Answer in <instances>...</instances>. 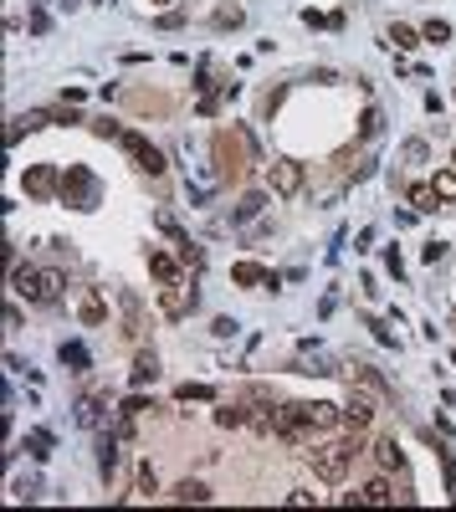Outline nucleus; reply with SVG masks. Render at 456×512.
<instances>
[{"label": "nucleus", "mask_w": 456, "mask_h": 512, "mask_svg": "<svg viewBox=\"0 0 456 512\" xmlns=\"http://www.w3.org/2000/svg\"><path fill=\"white\" fill-rule=\"evenodd\" d=\"M400 159H405V164H426V159H431V149H426V139H410L405 149H400Z\"/></svg>", "instance_id": "c756f323"}, {"label": "nucleus", "mask_w": 456, "mask_h": 512, "mask_svg": "<svg viewBox=\"0 0 456 512\" xmlns=\"http://www.w3.org/2000/svg\"><path fill=\"white\" fill-rule=\"evenodd\" d=\"M159 26H164V31H175V26H185V16H179V10H164Z\"/></svg>", "instance_id": "ea45409f"}, {"label": "nucleus", "mask_w": 456, "mask_h": 512, "mask_svg": "<svg viewBox=\"0 0 456 512\" xmlns=\"http://www.w3.org/2000/svg\"><path fill=\"white\" fill-rule=\"evenodd\" d=\"M154 379H159V359H154V348H144V353H139V359H134V369H128V385H154Z\"/></svg>", "instance_id": "ddd939ff"}, {"label": "nucleus", "mask_w": 456, "mask_h": 512, "mask_svg": "<svg viewBox=\"0 0 456 512\" xmlns=\"http://www.w3.org/2000/svg\"><path fill=\"white\" fill-rule=\"evenodd\" d=\"M175 395H179V400L190 405V400H216V389H211V385H179Z\"/></svg>", "instance_id": "72a5a7b5"}, {"label": "nucleus", "mask_w": 456, "mask_h": 512, "mask_svg": "<svg viewBox=\"0 0 456 512\" xmlns=\"http://www.w3.org/2000/svg\"><path fill=\"white\" fill-rule=\"evenodd\" d=\"M349 385H364V389H374V395H389V385L369 369V364H349Z\"/></svg>", "instance_id": "a211bd4d"}, {"label": "nucleus", "mask_w": 456, "mask_h": 512, "mask_svg": "<svg viewBox=\"0 0 456 512\" xmlns=\"http://www.w3.org/2000/svg\"><path fill=\"white\" fill-rule=\"evenodd\" d=\"M267 190L282 195V200H292V195L303 190V164L297 159H272L267 164Z\"/></svg>", "instance_id": "0eeeda50"}, {"label": "nucleus", "mask_w": 456, "mask_h": 512, "mask_svg": "<svg viewBox=\"0 0 456 512\" xmlns=\"http://www.w3.org/2000/svg\"><path fill=\"white\" fill-rule=\"evenodd\" d=\"M241 21H246L241 6H220V10H216V31H231V26H241Z\"/></svg>", "instance_id": "cd10ccee"}, {"label": "nucleus", "mask_w": 456, "mask_h": 512, "mask_svg": "<svg viewBox=\"0 0 456 512\" xmlns=\"http://www.w3.org/2000/svg\"><path fill=\"white\" fill-rule=\"evenodd\" d=\"M451 164H456V159H451Z\"/></svg>", "instance_id": "a18cd8bd"}, {"label": "nucleus", "mask_w": 456, "mask_h": 512, "mask_svg": "<svg viewBox=\"0 0 456 512\" xmlns=\"http://www.w3.org/2000/svg\"><path fill=\"white\" fill-rule=\"evenodd\" d=\"M421 36H426V42H436V46H441V42H451V21H426V31H421Z\"/></svg>", "instance_id": "2f4dec72"}, {"label": "nucleus", "mask_w": 456, "mask_h": 512, "mask_svg": "<svg viewBox=\"0 0 456 512\" xmlns=\"http://www.w3.org/2000/svg\"><path fill=\"white\" fill-rule=\"evenodd\" d=\"M216 154H220V175L236 179L241 175V159H236V134H216Z\"/></svg>", "instance_id": "f8f14e48"}, {"label": "nucleus", "mask_w": 456, "mask_h": 512, "mask_svg": "<svg viewBox=\"0 0 456 512\" xmlns=\"http://www.w3.org/2000/svg\"><path fill=\"white\" fill-rule=\"evenodd\" d=\"M369 328H374V338H380V344H385V348H400V338H395V333H389V328H385L380 318H369Z\"/></svg>", "instance_id": "c9c22d12"}, {"label": "nucleus", "mask_w": 456, "mask_h": 512, "mask_svg": "<svg viewBox=\"0 0 456 512\" xmlns=\"http://www.w3.org/2000/svg\"><path fill=\"white\" fill-rule=\"evenodd\" d=\"M385 128V118H380V108H364V118H359V139H374Z\"/></svg>", "instance_id": "c85d7f7f"}, {"label": "nucleus", "mask_w": 456, "mask_h": 512, "mask_svg": "<svg viewBox=\"0 0 456 512\" xmlns=\"http://www.w3.org/2000/svg\"><path fill=\"white\" fill-rule=\"evenodd\" d=\"M231 282H236V287H256V282H272V272L262 267V261H236V267H231Z\"/></svg>", "instance_id": "4468645a"}, {"label": "nucleus", "mask_w": 456, "mask_h": 512, "mask_svg": "<svg viewBox=\"0 0 456 512\" xmlns=\"http://www.w3.org/2000/svg\"><path fill=\"white\" fill-rule=\"evenodd\" d=\"M374 461H380L385 471H405V451H400V441L395 436L380 441V445H374Z\"/></svg>", "instance_id": "dca6fc26"}, {"label": "nucleus", "mask_w": 456, "mask_h": 512, "mask_svg": "<svg viewBox=\"0 0 456 512\" xmlns=\"http://www.w3.org/2000/svg\"><path fill=\"white\" fill-rule=\"evenodd\" d=\"M200 308V292L179 277V282H159V312L169 323H179V318H190V312Z\"/></svg>", "instance_id": "39448f33"}, {"label": "nucleus", "mask_w": 456, "mask_h": 512, "mask_svg": "<svg viewBox=\"0 0 456 512\" xmlns=\"http://www.w3.org/2000/svg\"><path fill=\"white\" fill-rule=\"evenodd\" d=\"M149 6H169V0H149Z\"/></svg>", "instance_id": "a19ab883"}, {"label": "nucleus", "mask_w": 456, "mask_h": 512, "mask_svg": "<svg viewBox=\"0 0 456 512\" xmlns=\"http://www.w3.org/2000/svg\"><path fill=\"white\" fill-rule=\"evenodd\" d=\"M57 359L67 364V374H87V369H93V353H87V344H77V338H62Z\"/></svg>", "instance_id": "9d476101"}, {"label": "nucleus", "mask_w": 456, "mask_h": 512, "mask_svg": "<svg viewBox=\"0 0 456 512\" xmlns=\"http://www.w3.org/2000/svg\"><path fill=\"white\" fill-rule=\"evenodd\" d=\"M154 492H159V477H154V466L144 461L139 466V497H154Z\"/></svg>", "instance_id": "f704fd0d"}, {"label": "nucleus", "mask_w": 456, "mask_h": 512, "mask_svg": "<svg viewBox=\"0 0 456 512\" xmlns=\"http://www.w3.org/2000/svg\"><path fill=\"white\" fill-rule=\"evenodd\" d=\"M119 143H123V154H128V159H134L139 169H144L149 179H159V175H164V154L154 149V143H149L144 134H134V128H123V134H119Z\"/></svg>", "instance_id": "423d86ee"}, {"label": "nucleus", "mask_w": 456, "mask_h": 512, "mask_svg": "<svg viewBox=\"0 0 456 512\" xmlns=\"http://www.w3.org/2000/svg\"><path fill=\"white\" fill-rule=\"evenodd\" d=\"M175 251H179V261H185L190 272H200V267H205V251H200V246H195V241H185V246H175Z\"/></svg>", "instance_id": "7c9ffc66"}, {"label": "nucleus", "mask_w": 456, "mask_h": 512, "mask_svg": "<svg viewBox=\"0 0 456 512\" xmlns=\"http://www.w3.org/2000/svg\"><path fill=\"white\" fill-rule=\"evenodd\" d=\"M62 200L77 205V210H98L103 205V185H98V175L93 169H82V164H67V175H62Z\"/></svg>", "instance_id": "20e7f679"}, {"label": "nucleus", "mask_w": 456, "mask_h": 512, "mask_svg": "<svg viewBox=\"0 0 456 512\" xmlns=\"http://www.w3.org/2000/svg\"><path fill=\"white\" fill-rule=\"evenodd\" d=\"M303 21L313 26V31H318V26H333V16H323V10H303Z\"/></svg>", "instance_id": "58836bf2"}, {"label": "nucleus", "mask_w": 456, "mask_h": 512, "mask_svg": "<svg viewBox=\"0 0 456 512\" xmlns=\"http://www.w3.org/2000/svg\"><path fill=\"white\" fill-rule=\"evenodd\" d=\"M103 6H108V0H103Z\"/></svg>", "instance_id": "37998d69"}, {"label": "nucleus", "mask_w": 456, "mask_h": 512, "mask_svg": "<svg viewBox=\"0 0 456 512\" xmlns=\"http://www.w3.org/2000/svg\"><path fill=\"white\" fill-rule=\"evenodd\" d=\"M451 328H456V312H451Z\"/></svg>", "instance_id": "79ce46f5"}, {"label": "nucleus", "mask_w": 456, "mask_h": 512, "mask_svg": "<svg viewBox=\"0 0 456 512\" xmlns=\"http://www.w3.org/2000/svg\"><path fill=\"white\" fill-rule=\"evenodd\" d=\"M236 328H241L236 318H216V323H211V333H216V338H236Z\"/></svg>", "instance_id": "e433bc0d"}, {"label": "nucleus", "mask_w": 456, "mask_h": 512, "mask_svg": "<svg viewBox=\"0 0 456 512\" xmlns=\"http://www.w3.org/2000/svg\"><path fill=\"white\" fill-rule=\"evenodd\" d=\"M262 205H267V195H241V205L231 210V220H236V226H246V220L262 215Z\"/></svg>", "instance_id": "4be33fe9"}, {"label": "nucleus", "mask_w": 456, "mask_h": 512, "mask_svg": "<svg viewBox=\"0 0 456 512\" xmlns=\"http://www.w3.org/2000/svg\"><path fill=\"white\" fill-rule=\"evenodd\" d=\"M216 425H226V430L246 425V405H220V410H216Z\"/></svg>", "instance_id": "bb28decb"}, {"label": "nucleus", "mask_w": 456, "mask_h": 512, "mask_svg": "<svg viewBox=\"0 0 456 512\" xmlns=\"http://www.w3.org/2000/svg\"><path fill=\"white\" fill-rule=\"evenodd\" d=\"M21 185H26V195H31V200H46V195H57V190H62V175H57L51 164H31Z\"/></svg>", "instance_id": "6e6552de"}, {"label": "nucleus", "mask_w": 456, "mask_h": 512, "mask_svg": "<svg viewBox=\"0 0 456 512\" xmlns=\"http://www.w3.org/2000/svg\"><path fill=\"white\" fill-rule=\"evenodd\" d=\"M405 200L415 205V215H431V210L441 205V200H436V190H431V185H410V190H405Z\"/></svg>", "instance_id": "412c9836"}, {"label": "nucleus", "mask_w": 456, "mask_h": 512, "mask_svg": "<svg viewBox=\"0 0 456 512\" xmlns=\"http://www.w3.org/2000/svg\"><path fill=\"white\" fill-rule=\"evenodd\" d=\"M359 502H369V507H385V502H395V487H389L385 477H374V482H364V487H359Z\"/></svg>", "instance_id": "f3484780"}, {"label": "nucleus", "mask_w": 456, "mask_h": 512, "mask_svg": "<svg viewBox=\"0 0 456 512\" xmlns=\"http://www.w3.org/2000/svg\"><path fill=\"white\" fill-rule=\"evenodd\" d=\"M144 261H149V272H154V277H159V282H179V277H185V272H190L185 261H175L169 251H154V246H149V256H144Z\"/></svg>", "instance_id": "9b49d317"}, {"label": "nucleus", "mask_w": 456, "mask_h": 512, "mask_svg": "<svg viewBox=\"0 0 456 512\" xmlns=\"http://www.w3.org/2000/svg\"><path fill=\"white\" fill-rule=\"evenodd\" d=\"M431 190H436V200L456 205V164H451V169H436V175H431Z\"/></svg>", "instance_id": "aec40b11"}, {"label": "nucleus", "mask_w": 456, "mask_h": 512, "mask_svg": "<svg viewBox=\"0 0 456 512\" xmlns=\"http://www.w3.org/2000/svg\"><path fill=\"white\" fill-rule=\"evenodd\" d=\"M175 502H211V487H205V482H195V477H185V482H175Z\"/></svg>", "instance_id": "6ab92c4d"}, {"label": "nucleus", "mask_w": 456, "mask_h": 512, "mask_svg": "<svg viewBox=\"0 0 456 512\" xmlns=\"http://www.w3.org/2000/svg\"><path fill=\"white\" fill-rule=\"evenodd\" d=\"M62 287H67V277H62L57 267H31V261H16V267H10V292L26 297L31 308H57Z\"/></svg>", "instance_id": "f03ea898"}, {"label": "nucleus", "mask_w": 456, "mask_h": 512, "mask_svg": "<svg viewBox=\"0 0 456 512\" xmlns=\"http://www.w3.org/2000/svg\"><path fill=\"white\" fill-rule=\"evenodd\" d=\"M103 405H108V395H82V400H77V425L98 430L103 425Z\"/></svg>", "instance_id": "2eb2a0df"}, {"label": "nucleus", "mask_w": 456, "mask_h": 512, "mask_svg": "<svg viewBox=\"0 0 456 512\" xmlns=\"http://www.w3.org/2000/svg\"><path fill=\"white\" fill-rule=\"evenodd\" d=\"M446 251H451L446 241H426L421 246V261H426V267H436V261H446Z\"/></svg>", "instance_id": "473e14b6"}, {"label": "nucleus", "mask_w": 456, "mask_h": 512, "mask_svg": "<svg viewBox=\"0 0 456 512\" xmlns=\"http://www.w3.org/2000/svg\"><path fill=\"white\" fill-rule=\"evenodd\" d=\"M26 451H31L36 461H46L51 456V430H26Z\"/></svg>", "instance_id": "393cba45"}, {"label": "nucleus", "mask_w": 456, "mask_h": 512, "mask_svg": "<svg viewBox=\"0 0 456 512\" xmlns=\"http://www.w3.org/2000/svg\"><path fill=\"white\" fill-rule=\"evenodd\" d=\"M93 134H98V139H119V134H123V128H119V123H113V118H98V123H93Z\"/></svg>", "instance_id": "4c0bfd02"}, {"label": "nucleus", "mask_w": 456, "mask_h": 512, "mask_svg": "<svg viewBox=\"0 0 456 512\" xmlns=\"http://www.w3.org/2000/svg\"><path fill=\"white\" fill-rule=\"evenodd\" d=\"M359 451H364L359 430H349V441H323V445H313V451H308V466H313V477H318V482H344Z\"/></svg>", "instance_id": "7ed1b4c3"}, {"label": "nucleus", "mask_w": 456, "mask_h": 512, "mask_svg": "<svg viewBox=\"0 0 456 512\" xmlns=\"http://www.w3.org/2000/svg\"><path fill=\"white\" fill-rule=\"evenodd\" d=\"M451 359H456V353H451Z\"/></svg>", "instance_id": "c03bdc74"}, {"label": "nucleus", "mask_w": 456, "mask_h": 512, "mask_svg": "<svg viewBox=\"0 0 456 512\" xmlns=\"http://www.w3.org/2000/svg\"><path fill=\"white\" fill-rule=\"evenodd\" d=\"M77 318H82L87 328H98L103 318H108V303H103L98 292H93V297H82V308H77Z\"/></svg>", "instance_id": "5701e85b"}, {"label": "nucleus", "mask_w": 456, "mask_h": 512, "mask_svg": "<svg viewBox=\"0 0 456 512\" xmlns=\"http://www.w3.org/2000/svg\"><path fill=\"white\" fill-rule=\"evenodd\" d=\"M333 425H338V405H328V400H297V405L277 410V436L288 445H303L308 436L333 430Z\"/></svg>", "instance_id": "f257e3e1"}, {"label": "nucleus", "mask_w": 456, "mask_h": 512, "mask_svg": "<svg viewBox=\"0 0 456 512\" xmlns=\"http://www.w3.org/2000/svg\"><path fill=\"white\" fill-rule=\"evenodd\" d=\"M369 420H374V400H369V395H349V405L338 410V425H344V430H359V436L369 430Z\"/></svg>", "instance_id": "1a4fd4ad"}, {"label": "nucleus", "mask_w": 456, "mask_h": 512, "mask_svg": "<svg viewBox=\"0 0 456 512\" xmlns=\"http://www.w3.org/2000/svg\"><path fill=\"white\" fill-rule=\"evenodd\" d=\"M119 461H123V456H119V441L103 436V445H98V466H103V477H113V471H119Z\"/></svg>", "instance_id": "b1692460"}, {"label": "nucleus", "mask_w": 456, "mask_h": 512, "mask_svg": "<svg viewBox=\"0 0 456 512\" xmlns=\"http://www.w3.org/2000/svg\"><path fill=\"white\" fill-rule=\"evenodd\" d=\"M389 46H400V51H410V46H421V31H410V26H389Z\"/></svg>", "instance_id": "a878e982"}]
</instances>
